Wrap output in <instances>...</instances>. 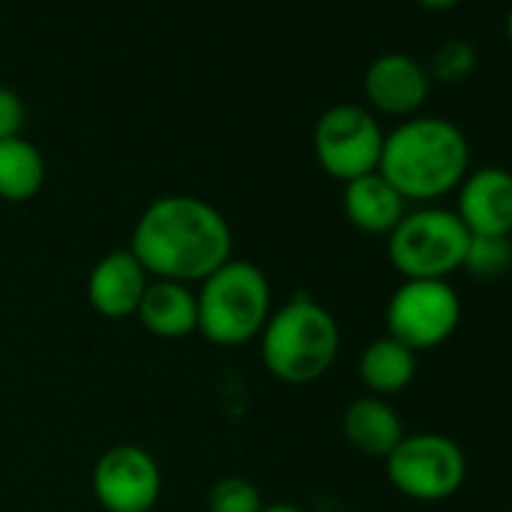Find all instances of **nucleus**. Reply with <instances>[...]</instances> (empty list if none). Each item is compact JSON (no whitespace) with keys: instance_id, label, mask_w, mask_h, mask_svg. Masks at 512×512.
I'll use <instances>...</instances> for the list:
<instances>
[{"instance_id":"3","label":"nucleus","mask_w":512,"mask_h":512,"mask_svg":"<svg viewBox=\"0 0 512 512\" xmlns=\"http://www.w3.org/2000/svg\"><path fill=\"white\" fill-rule=\"evenodd\" d=\"M341 353L338 320L311 296H296L272 311L260 332V356L272 377L290 386H308L332 371Z\"/></svg>"},{"instance_id":"8","label":"nucleus","mask_w":512,"mask_h":512,"mask_svg":"<svg viewBox=\"0 0 512 512\" xmlns=\"http://www.w3.org/2000/svg\"><path fill=\"white\" fill-rule=\"evenodd\" d=\"M461 323V299L449 281H404L386 305L389 338L413 353L443 347Z\"/></svg>"},{"instance_id":"11","label":"nucleus","mask_w":512,"mask_h":512,"mask_svg":"<svg viewBox=\"0 0 512 512\" xmlns=\"http://www.w3.org/2000/svg\"><path fill=\"white\" fill-rule=\"evenodd\" d=\"M452 211L470 235L512 238V172L503 166L470 169L458 184V202Z\"/></svg>"},{"instance_id":"4","label":"nucleus","mask_w":512,"mask_h":512,"mask_svg":"<svg viewBox=\"0 0 512 512\" xmlns=\"http://www.w3.org/2000/svg\"><path fill=\"white\" fill-rule=\"evenodd\" d=\"M272 317V284L260 266L229 260L199 284L196 332L214 347H241L260 338Z\"/></svg>"},{"instance_id":"15","label":"nucleus","mask_w":512,"mask_h":512,"mask_svg":"<svg viewBox=\"0 0 512 512\" xmlns=\"http://www.w3.org/2000/svg\"><path fill=\"white\" fill-rule=\"evenodd\" d=\"M136 320L157 338L178 341L196 332V293L187 284L151 281Z\"/></svg>"},{"instance_id":"19","label":"nucleus","mask_w":512,"mask_h":512,"mask_svg":"<svg viewBox=\"0 0 512 512\" xmlns=\"http://www.w3.org/2000/svg\"><path fill=\"white\" fill-rule=\"evenodd\" d=\"M263 494L244 476H223L208 491V512H263Z\"/></svg>"},{"instance_id":"14","label":"nucleus","mask_w":512,"mask_h":512,"mask_svg":"<svg viewBox=\"0 0 512 512\" xmlns=\"http://www.w3.org/2000/svg\"><path fill=\"white\" fill-rule=\"evenodd\" d=\"M341 428L350 446L374 458H386L404 437V422L398 410L389 404V398H377V395L356 398L344 410Z\"/></svg>"},{"instance_id":"9","label":"nucleus","mask_w":512,"mask_h":512,"mask_svg":"<svg viewBox=\"0 0 512 512\" xmlns=\"http://www.w3.org/2000/svg\"><path fill=\"white\" fill-rule=\"evenodd\" d=\"M91 488L106 512H151L160 500L163 473L148 449L121 443L97 458Z\"/></svg>"},{"instance_id":"7","label":"nucleus","mask_w":512,"mask_h":512,"mask_svg":"<svg viewBox=\"0 0 512 512\" xmlns=\"http://www.w3.org/2000/svg\"><path fill=\"white\" fill-rule=\"evenodd\" d=\"M383 139L386 133L371 109L338 103L326 109L314 127V154L329 178L347 184L377 172Z\"/></svg>"},{"instance_id":"10","label":"nucleus","mask_w":512,"mask_h":512,"mask_svg":"<svg viewBox=\"0 0 512 512\" xmlns=\"http://www.w3.org/2000/svg\"><path fill=\"white\" fill-rule=\"evenodd\" d=\"M428 91H431L428 70L404 52L380 55L365 70V100L380 115L407 121L425 106Z\"/></svg>"},{"instance_id":"12","label":"nucleus","mask_w":512,"mask_h":512,"mask_svg":"<svg viewBox=\"0 0 512 512\" xmlns=\"http://www.w3.org/2000/svg\"><path fill=\"white\" fill-rule=\"evenodd\" d=\"M151 278L133 250H112L94 263L88 275V302L106 320L136 317Z\"/></svg>"},{"instance_id":"16","label":"nucleus","mask_w":512,"mask_h":512,"mask_svg":"<svg viewBox=\"0 0 512 512\" xmlns=\"http://www.w3.org/2000/svg\"><path fill=\"white\" fill-rule=\"evenodd\" d=\"M359 380L368 395L392 398L416 380V353L395 338H377L359 356Z\"/></svg>"},{"instance_id":"1","label":"nucleus","mask_w":512,"mask_h":512,"mask_svg":"<svg viewBox=\"0 0 512 512\" xmlns=\"http://www.w3.org/2000/svg\"><path fill=\"white\" fill-rule=\"evenodd\" d=\"M130 250L148 278L190 287L232 260V229L211 202L172 193L154 199L139 214Z\"/></svg>"},{"instance_id":"22","label":"nucleus","mask_w":512,"mask_h":512,"mask_svg":"<svg viewBox=\"0 0 512 512\" xmlns=\"http://www.w3.org/2000/svg\"><path fill=\"white\" fill-rule=\"evenodd\" d=\"M419 7H425V10H452V7H458L461 0H416Z\"/></svg>"},{"instance_id":"21","label":"nucleus","mask_w":512,"mask_h":512,"mask_svg":"<svg viewBox=\"0 0 512 512\" xmlns=\"http://www.w3.org/2000/svg\"><path fill=\"white\" fill-rule=\"evenodd\" d=\"M28 121V109L25 100L13 91L0 85V142L22 136V127Z\"/></svg>"},{"instance_id":"6","label":"nucleus","mask_w":512,"mask_h":512,"mask_svg":"<svg viewBox=\"0 0 512 512\" xmlns=\"http://www.w3.org/2000/svg\"><path fill=\"white\" fill-rule=\"evenodd\" d=\"M386 476L398 494L419 503H440L461 491L467 479V458L464 449L446 434H404L386 455Z\"/></svg>"},{"instance_id":"13","label":"nucleus","mask_w":512,"mask_h":512,"mask_svg":"<svg viewBox=\"0 0 512 512\" xmlns=\"http://www.w3.org/2000/svg\"><path fill=\"white\" fill-rule=\"evenodd\" d=\"M341 205H344L347 220L359 232H368V235H389L407 214L404 196L380 172L347 181Z\"/></svg>"},{"instance_id":"25","label":"nucleus","mask_w":512,"mask_h":512,"mask_svg":"<svg viewBox=\"0 0 512 512\" xmlns=\"http://www.w3.org/2000/svg\"><path fill=\"white\" fill-rule=\"evenodd\" d=\"M509 512H512V509H509Z\"/></svg>"},{"instance_id":"18","label":"nucleus","mask_w":512,"mask_h":512,"mask_svg":"<svg viewBox=\"0 0 512 512\" xmlns=\"http://www.w3.org/2000/svg\"><path fill=\"white\" fill-rule=\"evenodd\" d=\"M461 269L479 281L503 278L512 269V238L509 235H470Z\"/></svg>"},{"instance_id":"17","label":"nucleus","mask_w":512,"mask_h":512,"mask_svg":"<svg viewBox=\"0 0 512 512\" xmlns=\"http://www.w3.org/2000/svg\"><path fill=\"white\" fill-rule=\"evenodd\" d=\"M46 184V160L40 148L22 136L0 142V199L28 202Z\"/></svg>"},{"instance_id":"20","label":"nucleus","mask_w":512,"mask_h":512,"mask_svg":"<svg viewBox=\"0 0 512 512\" xmlns=\"http://www.w3.org/2000/svg\"><path fill=\"white\" fill-rule=\"evenodd\" d=\"M476 70V49L467 40L443 43L428 64V76L437 82H464Z\"/></svg>"},{"instance_id":"2","label":"nucleus","mask_w":512,"mask_h":512,"mask_svg":"<svg viewBox=\"0 0 512 512\" xmlns=\"http://www.w3.org/2000/svg\"><path fill=\"white\" fill-rule=\"evenodd\" d=\"M377 172L404 202L434 205L458 190L470 172V145L458 124L434 115H413L383 139Z\"/></svg>"},{"instance_id":"24","label":"nucleus","mask_w":512,"mask_h":512,"mask_svg":"<svg viewBox=\"0 0 512 512\" xmlns=\"http://www.w3.org/2000/svg\"><path fill=\"white\" fill-rule=\"evenodd\" d=\"M506 40H509V46H512V7H509V13H506Z\"/></svg>"},{"instance_id":"23","label":"nucleus","mask_w":512,"mask_h":512,"mask_svg":"<svg viewBox=\"0 0 512 512\" xmlns=\"http://www.w3.org/2000/svg\"><path fill=\"white\" fill-rule=\"evenodd\" d=\"M263 512H305V509H299L293 503H269V506H263Z\"/></svg>"},{"instance_id":"5","label":"nucleus","mask_w":512,"mask_h":512,"mask_svg":"<svg viewBox=\"0 0 512 512\" xmlns=\"http://www.w3.org/2000/svg\"><path fill=\"white\" fill-rule=\"evenodd\" d=\"M470 232L455 211L422 205L389 232V263L404 281H449L464 266Z\"/></svg>"}]
</instances>
